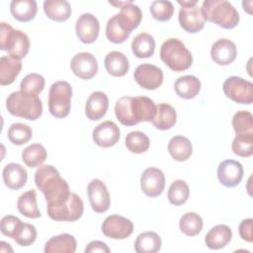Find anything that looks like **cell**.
Returning a JSON list of instances; mask_svg holds the SVG:
<instances>
[{"label":"cell","instance_id":"ba28073f","mask_svg":"<svg viewBox=\"0 0 253 253\" xmlns=\"http://www.w3.org/2000/svg\"><path fill=\"white\" fill-rule=\"evenodd\" d=\"M72 88L66 81H56L48 93V110L49 113L57 118L63 119L70 113Z\"/></svg>","mask_w":253,"mask_h":253},{"label":"cell","instance_id":"f546056e","mask_svg":"<svg viewBox=\"0 0 253 253\" xmlns=\"http://www.w3.org/2000/svg\"><path fill=\"white\" fill-rule=\"evenodd\" d=\"M22 69V62L10 55L0 58V84L2 86L12 84Z\"/></svg>","mask_w":253,"mask_h":253},{"label":"cell","instance_id":"7c38bea8","mask_svg":"<svg viewBox=\"0 0 253 253\" xmlns=\"http://www.w3.org/2000/svg\"><path fill=\"white\" fill-rule=\"evenodd\" d=\"M132 231V221L119 214L107 216L102 223V232L108 238L126 239L131 235Z\"/></svg>","mask_w":253,"mask_h":253},{"label":"cell","instance_id":"f6af8a7d","mask_svg":"<svg viewBox=\"0 0 253 253\" xmlns=\"http://www.w3.org/2000/svg\"><path fill=\"white\" fill-rule=\"evenodd\" d=\"M22 220L14 215H5L1 219V232L3 235L11 237L12 239L15 236V233L21 224Z\"/></svg>","mask_w":253,"mask_h":253},{"label":"cell","instance_id":"83f0119b","mask_svg":"<svg viewBox=\"0 0 253 253\" xmlns=\"http://www.w3.org/2000/svg\"><path fill=\"white\" fill-rule=\"evenodd\" d=\"M168 152L171 157L179 162L186 161L193 153L191 141L183 135H175L168 142Z\"/></svg>","mask_w":253,"mask_h":253},{"label":"cell","instance_id":"3957f363","mask_svg":"<svg viewBox=\"0 0 253 253\" xmlns=\"http://www.w3.org/2000/svg\"><path fill=\"white\" fill-rule=\"evenodd\" d=\"M35 184L42 192L46 207L57 206L70 196L68 183L61 178L58 170L52 165H42L35 173Z\"/></svg>","mask_w":253,"mask_h":253},{"label":"cell","instance_id":"277c9868","mask_svg":"<svg viewBox=\"0 0 253 253\" xmlns=\"http://www.w3.org/2000/svg\"><path fill=\"white\" fill-rule=\"evenodd\" d=\"M201 10L206 21L223 29H233L239 23V14L228 1L206 0L203 2Z\"/></svg>","mask_w":253,"mask_h":253},{"label":"cell","instance_id":"5bb4252c","mask_svg":"<svg viewBox=\"0 0 253 253\" xmlns=\"http://www.w3.org/2000/svg\"><path fill=\"white\" fill-rule=\"evenodd\" d=\"M87 195L92 210L102 213L109 210L111 199L107 186L100 179H93L87 186Z\"/></svg>","mask_w":253,"mask_h":253},{"label":"cell","instance_id":"2e32d148","mask_svg":"<svg viewBox=\"0 0 253 253\" xmlns=\"http://www.w3.org/2000/svg\"><path fill=\"white\" fill-rule=\"evenodd\" d=\"M70 68L77 77L88 80L97 74L98 61L91 52L82 51L76 53L72 57L70 61Z\"/></svg>","mask_w":253,"mask_h":253},{"label":"cell","instance_id":"d4e9b609","mask_svg":"<svg viewBox=\"0 0 253 253\" xmlns=\"http://www.w3.org/2000/svg\"><path fill=\"white\" fill-rule=\"evenodd\" d=\"M104 65L109 74L115 77L125 76L129 69V62L127 57L121 51L109 52L104 60Z\"/></svg>","mask_w":253,"mask_h":253},{"label":"cell","instance_id":"f35d334b","mask_svg":"<svg viewBox=\"0 0 253 253\" xmlns=\"http://www.w3.org/2000/svg\"><path fill=\"white\" fill-rule=\"evenodd\" d=\"M231 148L233 153L240 157H250L253 154V132L236 134Z\"/></svg>","mask_w":253,"mask_h":253},{"label":"cell","instance_id":"1f68e13d","mask_svg":"<svg viewBox=\"0 0 253 253\" xmlns=\"http://www.w3.org/2000/svg\"><path fill=\"white\" fill-rule=\"evenodd\" d=\"M132 53L137 58H148L155 50V40L147 33H140L131 42Z\"/></svg>","mask_w":253,"mask_h":253},{"label":"cell","instance_id":"cb8c5ba5","mask_svg":"<svg viewBox=\"0 0 253 253\" xmlns=\"http://www.w3.org/2000/svg\"><path fill=\"white\" fill-rule=\"evenodd\" d=\"M77 243L73 235L62 233L52 236L44 245L43 251L45 253H74L76 251Z\"/></svg>","mask_w":253,"mask_h":253},{"label":"cell","instance_id":"e0dca14e","mask_svg":"<svg viewBox=\"0 0 253 253\" xmlns=\"http://www.w3.org/2000/svg\"><path fill=\"white\" fill-rule=\"evenodd\" d=\"M217 178L226 188L236 187L243 178L242 164L233 159L223 160L217 167Z\"/></svg>","mask_w":253,"mask_h":253},{"label":"cell","instance_id":"ac0fdd59","mask_svg":"<svg viewBox=\"0 0 253 253\" xmlns=\"http://www.w3.org/2000/svg\"><path fill=\"white\" fill-rule=\"evenodd\" d=\"M75 32L83 43H92L99 36L100 23L93 14L84 13L76 21Z\"/></svg>","mask_w":253,"mask_h":253},{"label":"cell","instance_id":"f1b7e54d","mask_svg":"<svg viewBox=\"0 0 253 253\" xmlns=\"http://www.w3.org/2000/svg\"><path fill=\"white\" fill-rule=\"evenodd\" d=\"M174 90L183 99H193L200 93L201 81L194 75H184L175 81Z\"/></svg>","mask_w":253,"mask_h":253},{"label":"cell","instance_id":"4fadbf2b","mask_svg":"<svg viewBox=\"0 0 253 253\" xmlns=\"http://www.w3.org/2000/svg\"><path fill=\"white\" fill-rule=\"evenodd\" d=\"M133 77L140 87L146 90H155L163 82V71L156 65L143 63L135 68Z\"/></svg>","mask_w":253,"mask_h":253},{"label":"cell","instance_id":"7402d4cb","mask_svg":"<svg viewBox=\"0 0 253 253\" xmlns=\"http://www.w3.org/2000/svg\"><path fill=\"white\" fill-rule=\"evenodd\" d=\"M3 181L11 190H19L24 187L28 180L27 170L18 163H8L4 166Z\"/></svg>","mask_w":253,"mask_h":253},{"label":"cell","instance_id":"7dc6e473","mask_svg":"<svg viewBox=\"0 0 253 253\" xmlns=\"http://www.w3.org/2000/svg\"><path fill=\"white\" fill-rule=\"evenodd\" d=\"M94 252H102V253H110L111 250L108 245L99 240L91 241L85 248V253H94Z\"/></svg>","mask_w":253,"mask_h":253},{"label":"cell","instance_id":"e575fe53","mask_svg":"<svg viewBox=\"0 0 253 253\" xmlns=\"http://www.w3.org/2000/svg\"><path fill=\"white\" fill-rule=\"evenodd\" d=\"M47 153L43 145L33 143L22 151V160L30 168L41 166L46 159Z\"/></svg>","mask_w":253,"mask_h":253},{"label":"cell","instance_id":"4dcf8cb0","mask_svg":"<svg viewBox=\"0 0 253 253\" xmlns=\"http://www.w3.org/2000/svg\"><path fill=\"white\" fill-rule=\"evenodd\" d=\"M43 11L47 18L55 22H64L71 16V6L65 0H46Z\"/></svg>","mask_w":253,"mask_h":253},{"label":"cell","instance_id":"7bdbcfd3","mask_svg":"<svg viewBox=\"0 0 253 253\" xmlns=\"http://www.w3.org/2000/svg\"><path fill=\"white\" fill-rule=\"evenodd\" d=\"M232 126L236 134L253 132V116L248 111H238L232 118Z\"/></svg>","mask_w":253,"mask_h":253},{"label":"cell","instance_id":"d6a6232c","mask_svg":"<svg viewBox=\"0 0 253 253\" xmlns=\"http://www.w3.org/2000/svg\"><path fill=\"white\" fill-rule=\"evenodd\" d=\"M161 238L154 231L140 233L134 241V250L137 253H156L161 249Z\"/></svg>","mask_w":253,"mask_h":253},{"label":"cell","instance_id":"6da1fadb","mask_svg":"<svg viewBox=\"0 0 253 253\" xmlns=\"http://www.w3.org/2000/svg\"><path fill=\"white\" fill-rule=\"evenodd\" d=\"M118 7L121 8V11L109 19L106 26V36L114 43H123L130 33L139 26L142 12L130 0L120 1Z\"/></svg>","mask_w":253,"mask_h":253},{"label":"cell","instance_id":"5b68a950","mask_svg":"<svg viewBox=\"0 0 253 253\" xmlns=\"http://www.w3.org/2000/svg\"><path fill=\"white\" fill-rule=\"evenodd\" d=\"M6 108L12 116L31 121L38 120L42 114V103L39 96L21 90L7 97Z\"/></svg>","mask_w":253,"mask_h":253},{"label":"cell","instance_id":"44dd1931","mask_svg":"<svg viewBox=\"0 0 253 253\" xmlns=\"http://www.w3.org/2000/svg\"><path fill=\"white\" fill-rule=\"evenodd\" d=\"M108 108V96L102 91H95L87 99L85 105V115L91 121H99L106 115Z\"/></svg>","mask_w":253,"mask_h":253},{"label":"cell","instance_id":"9a60e30c","mask_svg":"<svg viewBox=\"0 0 253 253\" xmlns=\"http://www.w3.org/2000/svg\"><path fill=\"white\" fill-rule=\"evenodd\" d=\"M165 187L163 172L155 167L146 168L140 176V188L144 195L149 198L160 196Z\"/></svg>","mask_w":253,"mask_h":253},{"label":"cell","instance_id":"9c48e42d","mask_svg":"<svg viewBox=\"0 0 253 253\" xmlns=\"http://www.w3.org/2000/svg\"><path fill=\"white\" fill-rule=\"evenodd\" d=\"M181 5L179 11V24L182 29L190 34H196L203 30L206 20L202 14L201 8L198 6L197 0H178Z\"/></svg>","mask_w":253,"mask_h":253},{"label":"cell","instance_id":"d590c367","mask_svg":"<svg viewBox=\"0 0 253 253\" xmlns=\"http://www.w3.org/2000/svg\"><path fill=\"white\" fill-rule=\"evenodd\" d=\"M179 228L187 236H196L203 229V219L194 211L186 212L180 218Z\"/></svg>","mask_w":253,"mask_h":253},{"label":"cell","instance_id":"4316f807","mask_svg":"<svg viewBox=\"0 0 253 253\" xmlns=\"http://www.w3.org/2000/svg\"><path fill=\"white\" fill-rule=\"evenodd\" d=\"M10 12L19 22L32 21L38 12V5L35 0H13L10 3Z\"/></svg>","mask_w":253,"mask_h":253},{"label":"cell","instance_id":"60d3db41","mask_svg":"<svg viewBox=\"0 0 253 253\" xmlns=\"http://www.w3.org/2000/svg\"><path fill=\"white\" fill-rule=\"evenodd\" d=\"M149 9L153 19L159 22L169 21L174 14V6L172 2L167 0L153 1Z\"/></svg>","mask_w":253,"mask_h":253},{"label":"cell","instance_id":"ffe728a7","mask_svg":"<svg viewBox=\"0 0 253 253\" xmlns=\"http://www.w3.org/2000/svg\"><path fill=\"white\" fill-rule=\"evenodd\" d=\"M237 55L235 43L228 39L217 40L211 48V57L218 65H228L232 63Z\"/></svg>","mask_w":253,"mask_h":253},{"label":"cell","instance_id":"ab89813d","mask_svg":"<svg viewBox=\"0 0 253 253\" xmlns=\"http://www.w3.org/2000/svg\"><path fill=\"white\" fill-rule=\"evenodd\" d=\"M9 140L15 145H23L27 143L33 136L31 126L22 123L12 124L7 132Z\"/></svg>","mask_w":253,"mask_h":253},{"label":"cell","instance_id":"b9f144b4","mask_svg":"<svg viewBox=\"0 0 253 253\" xmlns=\"http://www.w3.org/2000/svg\"><path fill=\"white\" fill-rule=\"evenodd\" d=\"M44 78L39 73H30L26 75L20 84V90L33 95L40 94L44 88Z\"/></svg>","mask_w":253,"mask_h":253},{"label":"cell","instance_id":"8fae6325","mask_svg":"<svg viewBox=\"0 0 253 253\" xmlns=\"http://www.w3.org/2000/svg\"><path fill=\"white\" fill-rule=\"evenodd\" d=\"M224 95L238 104L250 105L253 102V83L239 76H230L222 85Z\"/></svg>","mask_w":253,"mask_h":253},{"label":"cell","instance_id":"bcb514c9","mask_svg":"<svg viewBox=\"0 0 253 253\" xmlns=\"http://www.w3.org/2000/svg\"><path fill=\"white\" fill-rule=\"evenodd\" d=\"M252 226H253L252 218H246L240 222V224L238 226V231H239V235L242 240H245L247 242H252V240H253Z\"/></svg>","mask_w":253,"mask_h":253},{"label":"cell","instance_id":"8992f818","mask_svg":"<svg viewBox=\"0 0 253 253\" xmlns=\"http://www.w3.org/2000/svg\"><path fill=\"white\" fill-rule=\"evenodd\" d=\"M160 58L171 70L176 72L187 70L193 63L191 51L182 41L173 38L166 40L162 43Z\"/></svg>","mask_w":253,"mask_h":253},{"label":"cell","instance_id":"484cf974","mask_svg":"<svg viewBox=\"0 0 253 253\" xmlns=\"http://www.w3.org/2000/svg\"><path fill=\"white\" fill-rule=\"evenodd\" d=\"M177 122L176 110L169 104L160 103L157 105L156 114L151 121L152 125L160 130L170 129Z\"/></svg>","mask_w":253,"mask_h":253},{"label":"cell","instance_id":"7a4b0ae2","mask_svg":"<svg viewBox=\"0 0 253 253\" xmlns=\"http://www.w3.org/2000/svg\"><path fill=\"white\" fill-rule=\"evenodd\" d=\"M157 105L148 97L124 96L115 105V114L118 121L126 126L140 122H151L156 114Z\"/></svg>","mask_w":253,"mask_h":253},{"label":"cell","instance_id":"836d02e7","mask_svg":"<svg viewBox=\"0 0 253 253\" xmlns=\"http://www.w3.org/2000/svg\"><path fill=\"white\" fill-rule=\"evenodd\" d=\"M17 208L20 213L29 218H39L42 215L37 204V193L34 189L28 190L19 197Z\"/></svg>","mask_w":253,"mask_h":253},{"label":"cell","instance_id":"30bf717a","mask_svg":"<svg viewBox=\"0 0 253 253\" xmlns=\"http://www.w3.org/2000/svg\"><path fill=\"white\" fill-rule=\"evenodd\" d=\"M48 216L56 221H75L79 219L84 211L82 199L76 193H70L69 198L63 203L46 207Z\"/></svg>","mask_w":253,"mask_h":253},{"label":"cell","instance_id":"603a6c76","mask_svg":"<svg viewBox=\"0 0 253 253\" xmlns=\"http://www.w3.org/2000/svg\"><path fill=\"white\" fill-rule=\"evenodd\" d=\"M232 237V231L226 224H217L213 226L206 235V245L212 250H218L225 247Z\"/></svg>","mask_w":253,"mask_h":253},{"label":"cell","instance_id":"52a82bcc","mask_svg":"<svg viewBox=\"0 0 253 253\" xmlns=\"http://www.w3.org/2000/svg\"><path fill=\"white\" fill-rule=\"evenodd\" d=\"M0 48L8 51L9 55L21 60L30 50V39L26 33L15 30L5 22H1Z\"/></svg>","mask_w":253,"mask_h":253},{"label":"cell","instance_id":"ee69618b","mask_svg":"<svg viewBox=\"0 0 253 253\" xmlns=\"http://www.w3.org/2000/svg\"><path fill=\"white\" fill-rule=\"evenodd\" d=\"M13 239L21 246H30L37 239V229L33 224L22 221Z\"/></svg>","mask_w":253,"mask_h":253},{"label":"cell","instance_id":"d6986e66","mask_svg":"<svg viewBox=\"0 0 253 253\" xmlns=\"http://www.w3.org/2000/svg\"><path fill=\"white\" fill-rule=\"evenodd\" d=\"M120 127L112 121H105L99 124L93 130L94 142L100 147L114 146L120 139Z\"/></svg>","mask_w":253,"mask_h":253},{"label":"cell","instance_id":"8d00e7d4","mask_svg":"<svg viewBox=\"0 0 253 253\" xmlns=\"http://www.w3.org/2000/svg\"><path fill=\"white\" fill-rule=\"evenodd\" d=\"M150 140L148 136L142 131L133 130L128 132L126 136V146L132 153H143L148 150Z\"/></svg>","mask_w":253,"mask_h":253},{"label":"cell","instance_id":"74e56055","mask_svg":"<svg viewBox=\"0 0 253 253\" xmlns=\"http://www.w3.org/2000/svg\"><path fill=\"white\" fill-rule=\"evenodd\" d=\"M190 189L186 181L175 180L169 187L167 198L170 204L174 206L184 205L189 198Z\"/></svg>","mask_w":253,"mask_h":253}]
</instances>
